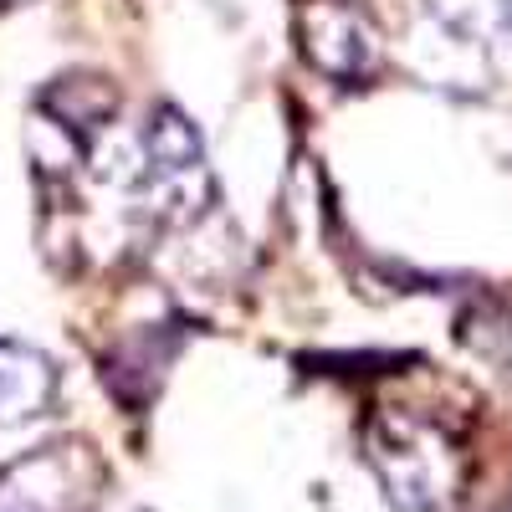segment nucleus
Instances as JSON below:
<instances>
[{"mask_svg":"<svg viewBox=\"0 0 512 512\" xmlns=\"http://www.w3.org/2000/svg\"><path fill=\"white\" fill-rule=\"evenodd\" d=\"M144 149H149V175H159V180L190 175V169L200 164V134L185 123L180 108H159V113L149 118Z\"/></svg>","mask_w":512,"mask_h":512,"instance_id":"nucleus-1","label":"nucleus"},{"mask_svg":"<svg viewBox=\"0 0 512 512\" xmlns=\"http://www.w3.org/2000/svg\"><path fill=\"white\" fill-rule=\"evenodd\" d=\"M52 390V369L41 364L31 349L0 344V420H16L26 410H36Z\"/></svg>","mask_w":512,"mask_h":512,"instance_id":"nucleus-2","label":"nucleus"}]
</instances>
